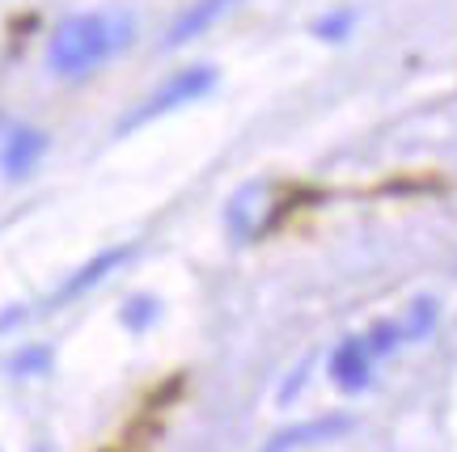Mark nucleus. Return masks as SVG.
Returning <instances> with one entry per match:
<instances>
[{
	"instance_id": "f03ea898",
	"label": "nucleus",
	"mask_w": 457,
	"mask_h": 452,
	"mask_svg": "<svg viewBox=\"0 0 457 452\" xmlns=\"http://www.w3.org/2000/svg\"><path fill=\"white\" fill-rule=\"evenodd\" d=\"M216 89V68L212 64H191V68H179L174 77H165L153 94L136 106V111H128L123 119H119V127H114V136H128V131H140L145 123H153V119H162V114H174L182 111V106H195L199 97H208Z\"/></svg>"
},
{
	"instance_id": "f257e3e1",
	"label": "nucleus",
	"mask_w": 457,
	"mask_h": 452,
	"mask_svg": "<svg viewBox=\"0 0 457 452\" xmlns=\"http://www.w3.org/2000/svg\"><path fill=\"white\" fill-rule=\"evenodd\" d=\"M136 34V21L119 9H98V13H77L60 21L47 43V68L55 77H85L89 68L111 60L123 51Z\"/></svg>"
},
{
	"instance_id": "6e6552de",
	"label": "nucleus",
	"mask_w": 457,
	"mask_h": 452,
	"mask_svg": "<svg viewBox=\"0 0 457 452\" xmlns=\"http://www.w3.org/2000/svg\"><path fill=\"white\" fill-rule=\"evenodd\" d=\"M262 194H267L262 182H250V186H242V191L233 194V203H228V228H233L237 237H250V233H254V225H259V208H254V203H262Z\"/></svg>"
},
{
	"instance_id": "9b49d317",
	"label": "nucleus",
	"mask_w": 457,
	"mask_h": 452,
	"mask_svg": "<svg viewBox=\"0 0 457 452\" xmlns=\"http://www.w3.org/2000/svg\"><path fill=\"white\" fill-rule=\"evenodd\" d=\"M131 308H136V313H123L128 325H145L148 317H153V300H131Z\"/></svg>"
},
{
	"instance_id": "39448f33",
	"label": "nucleus",
	"mask_w": 457,
	"mask_h": 452,
	"mask_svg": "<svg viewBox=\"0 0 457 452\" xmlns=\"http://www.w3.org/2000/svg\"><path fill=\"white\" fill-rule=\"evenodd\" d=\"M237 0H191L187 9H182L179 17H174V26L165 30V38H162V47L165 51H174V47H187L191 38H199V34L208 30V26H216L220 17L233 9Z\"/></svg>"
},
{
	"instance_id": "9d476101",
	"label": "nucleus",
	"mask_w": 457,
	"mask_h": 452,
	"mask_svg": "<svg viewBox=\"0 0 457 452\" xmlns=\"http://www.w3.org/2000/svg\"><path fill=\"white\" fill-rule=\"evenodd\" d=\"M347 26H352V13H335V17H322V21L313 26V34L335 43V38H343V34H347Z\"/></svg>"
},
{
	"instance_id": "423d86ee",
	"label": "nucleus",
	"mask_w": 457,
	"mask_h": 452,
	"mask_svg": "<svg viewBox=\"0 0 457 452\" xmlns=\"http://www.w3.org/2000/svg\"><path fill=\"white\" fill-rule=\"evenodd\" d=\"M330 376H335V385L343 393H360V389L369 385V376H373V356H369V347L364 339H343L335 347V356H330Z\"/></svg>"
},
{
	"instance_id": "7ed1b4c3",
	"label": "nucleus",
	"mask_w": 457,
	"mask_h": 452,
	"mask_svg": "<svg viewBox=\"0 0 457 452\" xmlns=\"http://www.w3.org/2000/svg\"><path fill=\"white\" fill-rule=\"evenodd\" d=\"M43 152H47L43 131L26 127V123H9L0 131V169H4V178H26Z\"/></svg>"
},
{
	"instance_id": "20e7f679",
	"label": "nucleus",
	"mask_w": 457,
	"mask_h": 452,
	"mask_svg": "<svg viewBox=\"0 0 457 452\" xmlns=\"http://www.w3.org/2000/svg\"><path fill=\"white\" fill-rule=\"evenodd\" d=\"M343 431H352V419H347V415H322V419L284 427V431L267 440L259 452H296V448H310V444H327V440L343 436Z\"/></svg>"
},
{
	"instance_id": "1a4fd4ad",
	"label": "nucleus",
	"mask_w": 457,
	"mask_h": 452,
	"mask_svg": "<svg viewBox=\"0 0 457 452\" xmlns=\"http://www.w3.org/2000/svg\"><path fill=\"white\" fill-rule=\"evenodd\" d=\"M432 325H436V300H432V296H420V300L407 308V317L398 322V330H403V342H415V339H424Z\"/></svg>"
},
{
	"instance_id": "0eeeda50",
	"label": "nucleus",
	"mask_w": 457,
	"mask_h": 452,
	"mask_svg": "<svg viewBox=\"0 0 457 452\" xmlns=\"http://www.w3.org/2000/svg\"><path fill=\"white\" fill-rule=\"evenodd\" d=\"M131 254H136V245H119V250H102L98 259L94 262H85L81 271L72 275V279H68L64 288L55 292V300H72V296H81L85 288H94V284H102V279H106V275L114 271V267H119V262H128Z\"/></svg>"
}]
</instances>
